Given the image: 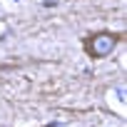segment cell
Instances as JSON below:
<instances>
[{
	"instance_id": "cell-2",
	"label": "cell",
	"mask_w": 127,
	"mask_h": 127,
	"mask_svg": "<svg viewBox=\"0 0 127 127\" xmlns=\"http://www.w3.org/2000/svg\"><path fill=\"white\" fill-rule=\"evenodd\" d=\"M117 100H120V102L127 100V97H125V87H117Z\"/></svg>"
},
{
	"instance_id": "cell-1",
	"label": "cell",
	"mask_w": 127,
	"mask_h": 127,
	"mask_svg": "<svg viewBox=\"0 0 127 127\" xmlns=\"http://www.w3.org/2000/svg\"><path fill=\"white\" fill-rule=\"evenodd\" d=\"M115 47H117V35L112 32H97L90 37V45H87L92 57H107Z\"/></svg>"
}]
</instances>
